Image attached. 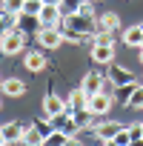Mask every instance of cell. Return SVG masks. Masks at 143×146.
<instances>
[{"label":"cell","instance_id":"cell-1","mask_svg":"<svg viewBox=\"0 0 143 146\" xmlns=\"http://www.w3.org/2000/svg\"><path fill=\"white\" fill-rule=\"evenodd\" d=\"M60 29H75L83 37H89V35L97 32V17L95 15H83V12H69V15H63Z\"/></svg>","mask_w":143,"mask_h":146},{"label":"cell","instance_id":"cell-2","mask_svg":"<svg viewBox=\"0 0 143 146\" xmlns=\"http://www.w3.org/2000/svg\"><path fill=\"white\" fill-rule=\"evenodd\" d=\"M23 46H26V35L17 26H9L3 35H0V52L3 54H20Z\"/></svg>","mask_w":143,"mask_h":146},{"label":"cell","instance_id":"cell-3","mask_svg":"<svg viewBox=\"0 0 143 146\" xmlns=\"http://www.w3.org/2000/svg\"><path fill=\"white\" fill-rule=\"evenodd\" d=\"M112 103H115V98H112L109 92H97V95H92V98H89L86 112H89L92 117H103V115H109Z\"/></svg>","mask_w":143,"mask_h":146},{"label":"cell","instance_id":"cell-4","mask_svg":"<svg viewBox=\"0 0 143 146\" xmlns=\"http://www.w3.org/2000/svg\"><path fill=\"white\" fill-rule=\"evenodd\" d=\"M37 43L43 49H57L63 43V29L60 26H40L37 29Z\"/></svg>","mask_w":143,"mask_h":146},{"label":"cell","instance_id":"cell-5","mask_svg":"<svg viewBox=\"0 0 143 146\" xmlns=\"http://www.w3.org/2000/svg\"><path fill=\"white\" fill-rule=\"evenodd\" d=\"M37 20H40V26H60V23H63V12H60V6H49V3H43Z\"/></svg>","mask_w":143,"mask_h":146},{"label":"cell","instance_id":"cell-6","mask_svg":"<svg viewBox=\"0 0 143 146\" xmlns=\"http://www.w3.org/2000/svg\"><path fill=\"white\" fill-rule=\"evenodd\" d=\"M120 126L123 123H117V120H100V123H95V135H97L100 143H106V140H115V135L120 132Z\"/></svg>","mask_w":143,"mask_h":146},{"label":"cell","instance_id":"cell-7","mask_svg":"<svg viewBox=\"0 0 143 146\" xmlns=\"http://www.w3.org/2000/svg\"><path fill=\"white\" fill-rule=\"evenodd\" d=\"M0 92L6 98H20V95H26V83L20 78H3L0 80Z\"/></svg>","mask_w":143,"mask_h":146},{"label":"cell","instance_id":"cell-8","mask_svg":"<svg viewBox=\"0 0 143 146\" xmlns=\"http://www.w3.org/2000/svg\"><path fill=\"white\" fill-rule=\"evenodd\" d=\"M103 80H106V78H100L97 72H89V75L83 78V83H80V89H83V95H86V98H92V95H97V92H103Z\"/></svg>","mask_w":143,"mask_h":146},{"label":"cell","instance_id":"cell-9","mask_svg":"<svg viewBox=\"0 0 143 146\" xmlns=\"http://www.w3.org/2000/svg\"><path fill=\"white\" fill-rule=\"evenodd\" d=\"M92 60L100 66H109L115 60V46H103V43H92Z\"/></svg>","mask_w":143,"mask_h":146},{"label":"cell","instance_id":"cell-10","mask_svg":"<svg viewBox=\"0 0 143 146\" xmlns=\"http://www.w3.org/2000/svg\"><path fill=\"white\" fill-rule=\"evenodd\" d=\"M86 106H89V98L83 95V89H75V92L69 95V100H66V109H69V112H75V115L86 112Z\"/></svg>","mask_w":143,"mask_h":146},{"label":"cell","instance_id":"cell-11","mask_svg":"<svg viewBox=\"0 0 143 146\" xmlns=\"http://www.w3.org/2000/svg\"><path fill=\"white\" fill-rule=\"evenodd\" d=\"M109 66H112V63H109ZM106 80H109L112 86H123V83L132 80V72H129L126 66H112V69H109V75H106Z\"/></svg>","mask_w":143,"mask_h":146},{"label":"cell","instance_id":"cell-12","mask_svg":"<svg viewBox=\"0 0 143 146\" xmlns=\"http://www.w3.org/2000/svg\"><path fill=\"white\" fill-rule=\"evenodd\" d=\"M23 129H26V126H20V123H3V126H0L6 143H20V140H23Z\"/></svg>","mask_w":143,"mask_h":146},{"label":"cell","instance_id":"cell-13","mask_svg":"<svg viewBox=\"0 0 143 146\" xmlns=\"http://www.w3.org/2000/svg\"><path fill=\"white\" fill-rule=\"evenodd\" d=\"M120 40L126 43V46H137L140 49V43H143V26L137 23V26H129L123 35H120Z\"/></svg>","mask_w":143,"mask_h":146},{"label":"cell","instance_id":"cell-14","mask_svg":"<svg viewBox=\"0 0 143 146\" xmlns=\"http://www.w3.org/2000/svg\"><path fill=\"white\" fill-rule=\"evenodd\" d=\"M60 112H66V100H60L57 95H49L43 100V115L52 117V115H60Z\"/></svg>","mask_w":143,"mask_h":146},{"label":"cell","instance_id":"cell-15","mask_svg":"<svg viewBox=\"0 0 143 146\" xmlns=\"http://www.w3.org/2000/svg\"><path fill=\"white\" fill-rule=\"evenodd\" d=\"M20 143H23V146H43V143H46V137H43V135H40V129L32 123V126H26V129H23V140H20Z\"/></svg>","mask_w":143,"mask_h":146},{"label":"cell","instance_id":"cell-16","mask_svg":"<svg viewBox=\"0 0 143 146\" xmlns=\"http://www.w3.org/2000/svg\"><path fill=\"white\" fill-rule=\"evenodd\" d=\"M97 29H106V32H120V17L115 12H103L97 17Z\"/></svg>","mask_w":143,"mask_h":146},{"label":"cell","instance_id":"cell-17","mask_svg":"<svg viewBox=\"0 0 143 146\" xmlns=\"http://www.w3.org/2000/svg\"><path fill=\"white\" fill-rule=\"evenodd\" d=\"M23 66H26L29 72H43V69H46V57H43L40 52H26Z\"/></svg>","mask_w":143,"mask_h":146},{"label":"cell","instance_id":"cell-18","mask_svg":"<svg viewBox=\"0 0 143 146\" xmlns=\"http://www.w3.org/2000/svg\"><path fill=\"white\" fill-rule=\"evenodd\" d=\"M120 32H106V29H97L95 35H89V43H103V46H115Z\"/></svg>","mask_w":143,"mask_h":146},{"label":"cell","instance_id":"cell-19","mask_svg":"<svg viewBox=\"0 0 143 146\" xmlns=\"http://www.w3.org/2000/svg\"><path fill=\"white\" fill-rule=\"evenodd\" d=\"M140 83H134V78L129 80V83H123V86H117V95H112V98H117V100H123V106H126V100L132 98V92L137 89Z\"/></svg>","mask_w":143,"mask_h":146},{"label":"cell","instance_id":"cell-20","mask_svg":"<svg viewBox=\"0 0 143 146\" xmlns=\"http://www.w3.org/2000/svg\"><path fill=\"white\" fill-rule=\"evenodd\" d=\"M66 140H69V135H63V132H57V129H54V132L46 137V143H43V146H66Z\"/></svg>","mask_w":143,"mask_h":146},{"label":"cell","instance_id":"cell-21","mask_svg":"<svg viewBox=\"0 0 143 146\" xmlns=\"http://www.w3.org/2000/svg\"><path fill=\"white\" fill-rule=\"evenodd\" d=\"M126 106H132V109H143V86H137V89L132 92V98L126 100Z\"/></svg>","mask_w":143,"mask_h":146},{"label":"cell","instance_id":"cell-22","mask_svg":"<svg viewBox=\"0 0 143 146\" xmlns=\"http://www.w3.org/2000/svg\"><path fill=\"white\" fill-rule=\"evenodd\" d=\"M3 3H6V15H20L26 0H3Z\"/></svg>","mask_w":143,"mask_h":146},{"label":"cell","instance_id":"cell-23","mask_svg":"<svg viewBox=\"0 0 143 146\" xmlns=\"http://www.w3.org/2000/svg\"><path fill=\"white\" fill-rule=\"evenodd\" d=\"M129 140H132V132H129L126 126H120V132L115 135V143H117V146H129Z\"/></svg>","mask_w":143,"mask_h":146},{"label":"cell","instance_id":"cell-24","mask_svg":"<svg viewBox=\"0 0 143 146\" xmlns=\"http://www.w3.org/2000/svg\"><path fill=\"white\" fill-rule=\"evenodd\" d=\"M63 40H69V43H80V40H83V35H80V32H75V29H63Z\"/></svg>","mask_w":143,"mask_h":146},{"label":"cell","instance_id":"cell-25","mask_svg":"<svg viewBox=\"0 0 143 146\" xmlns=\"http://www.w3.org/2000/svg\"><path fill=\"white\" fill-rule=\"evenodd\" d=\"M9 26H12V23H9V17H6L3 12H0V35H3V32H6Z\"/></svg>","mask_w":143,"mask_h":146},{"label":"cell","instance_id":"cell-26","mask_svg":"<svg viewBox=\"0 0 143 146\" xmlns=\"http://www.w3.org/2000/svg\"><path fill=\"white\" fill-rule=\"evenodd\" d=\"M129 146H143V137H132V140H129Z\"/></svg>","mask_w":143,"mask_h":146},{"label":"cell","instance_id":"cell-27","mask_svg":"<svg viewBox=\"0 0 143 146\" xmlns=\"http://www.w3.org/2000/svg\"><path fill=\"white\" fill-rule=\"evenodd\" d=\"M43 3H49V6H60V9H63V0H43Z\"/></svg>","mask_w":143,"mask_h":146},{"label":"cell","instance_id":"cell-28","mask_svg":"<svg viewBox=\"0 0 143 146\" xmlns=\"http://www.w3.org/2000/svg\"><path fill=\"white\" fill-rule=\"evenodd\" d=\"M66 146H80V143H77V137H69V140H66Z\"/></svg>","mask_w":143,"mask_h":146},{"label":"cell","instance_id":"cell-29","mask_svg":"<svg viewBox=\"0 0 143 146\" xmlns=\"http://www.w3.org/2000/svg\"><path fill=\"white\" fill-rule=\"evenodd\" d=\"M0 146H15V143H6V140H3V143H0Z\"/></svg>","mask_w":143,"mask_h":146},{"label":"cell","instance_id":"cell-30","mask_svg":"<svg viewBox=\"0 0 143 146\" xmlns=\"http://www.w3.org/2000/svg\"><path fill=\"white\" fill-rule=\"evenodd\" d=\"M140 63H143V46H140Z\"/></svg>","mask_w":143,"mask_h":146},{"label":"cell","instance_id":"cell-31","mask_svg":"<svg viewBox=\"0 0 143 146\" xmlns=\"http://www.w3.org/2000/svg\"><path fill=\"white\" fill-rule=\"evenodd\" d=\"M29 3H43V0H29Z\"/></svg>","mask_w":143,"mask_h":146},{"label":"cell","instance_id":"cell-32","mask_svg":"<svg viewBox=\"0 0 143 146\" xmlns=\"http://www.w3.org/2000/svg\"><path fill=\"white\" fill-rule=\"evenodd\" d=\"M3 140H6V137H3V132H0V143H3Z\"/></svg>","mask_w":143,"mask_h":146},{"label":"cell","instance_id":"cell-33","mask_svg":"<svg viewBox=\"0 0 143 146\" xmlns=\"http://www.w3.org/2000/svg\"><path fill=\"white\" fill-rule=\"evenodd\" d=\"M140 137H143V123H140Z\"/></svg>","mask_w":143,"mask_h":146},{"label":"cell","instance_id":"cell-34","mask_svg":"<svg viewBox=\"0 0 143 146\" xmlns=\"http://www.w3.org/2000/svg\"><path fill=\"white\" fill-rule=\"evenodd\" d=\"M0 106H3V103H0Z\"/></svg>","mask_w":143,"mask_h":146},{"label":"cell","instance_id":"cell-35","mask_svg":"<svg viewBox=\"0 0 143 146\" xmlns=\"http://www.w3.org/2000/svg\"><path fill=\"white\" fill-rule=\"evenodd\" d=\"M0 80H3V78H0Z\"/></svg>","mask_w":143,"mask_h":146}]
</instances>
